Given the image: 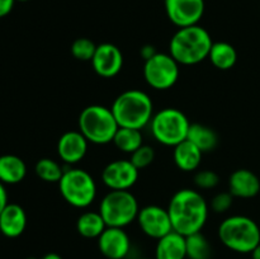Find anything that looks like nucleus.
Segmentation results:
<instances>
[{"mask_svg":"<svg viewBox=\"0 0 260 259\" xmlns=\"http://www.w3.org/2000/svg\"><path fill=\"white\" fill-rule=\"evenodd\" d=\"M208 203L198 190L183 188L170 198L168 212L173 230L183 236L201 233L208 218Z\"/></svg>","mask_w":260,"mask_h":259,"instance_id":"1","label":"nucleus"},{"mask_svg":"<svg viewBox=\"0 0 260 259\" xmlns=\"http://www.w3.org/2000/svg\"><path fill=\"white\" fill-rule=\"evenodd\" d=\"M213 42L207 29L200 24L179 28L169 43V53L179 65H197L208 58Z\"/></svg>","mask_w":260,"mask_h":259,"instance_id":"2","label":"nucleus"},{"mask_svg":"<svg viewBox=\"0 0 260 259\" xmlns=\"http://www.w3.org/2000/svg\"><path fill=\"white\" fill-rule=\"evenodd\" d=\"M119 127L142 130L154 116V104L149 94L139 89H129L119 94L111 107Z\"/></svg>","mask_w":260,"mask_h":259,"instance_id":"3","label":"nucleus"},{"mask_svg":"<svg viewBox=\"0 0 260 259\" xmlns=\"http://www.w3.org/2000/svg\"><path fill=\"white\" fill-rule=\"evenodd\" d=\"M218 239L230 250L248 254L260 244V229L253 218L234 215L220 223Z\"/></svg>","mask_w":260,"mask_h":259,"instance_id":"4","label":"nucleus"},{"mask_svg":"<svg viewBox=\"0 0 260 259\" xmlns=\"http://www.w3.org/2000/svg\"><path fill=\"white\" fill-rule=\"evenodd\" d=\"M78 123L79 131L89 142L95 145L113 142L114 135L119 128L112 109L101 104L85 107L80 112Z\"/></svg>","mask_w":260,"mask_h":259,"instance_id":"5","label":"nucleus"},{"mask_svg":"<svg viewBox=\"0 0 260 259\" xmlns=\"http://www.w3.org/2000/svg\"><path fill=\"white\" fill-rule=\"evenodd\" d=\"M139 211V202L129 190H109L99 205L107 228L124 229L136 220Z\"/></svg>","mask_w":260,"mask_h":259,"instance_id":"6","label":"nucleus"},{"mask_svg":"<svg viewBox=\"0 0 260 259\" xmlns=\"http://www.w3.org/2000/svg\"><path fill=\"white\" fill-rule=\"evenodd\" d=\"M63 200L76 208H86L96 197V183L90 173L80 168H68L58 182Z\"/></svg>","mask_w":260,"mask_h":259,"instance_id":"7","label":"nucleus"},{"mask_svg":"<svg viewBox=\"0 0 260 259\" xmlns=\"http://www.w3.org/2000/svg\"><path fill=\"white\" fill-rule=\"evenodd\" d=\"M190 122L180 109L164 108L156 112L150 121L154 139L165 146H177L187 140Z\"/></svg>","mask_w":260,"mask_h":259,"instance_id":"8","label":"nucleus"},{"mask_svg":"<svg viewBox=\"0 0 260 259\" xmlns=\"http://www.w3.org/2000/svg\"><path fill=\"white\" fill-rule=\"evenodd\" d=\"M179 63L170 53L156 52L152 57L145 61V81L156 90H167L174 86L179 79Z\"/></svg>","mask_w":260,"mask_h":259,"instance_id":"9","label":"nucleus"},{"mask_svg":"<svg viewBox=\"0 0 260 259\" xmlns=\"http://www.w3.org/2000/svg\"><path fill=\"white\" fill-rule=\"evenodd\" d=\"M165 13L178 28L190 27L200 23L205 14V0H164Z\"/></svg>","mask_w":260,"mask_h":259,"instance_id":"10","label":"nucleus"},{"mask_svg":"<svg viewBox=\"0 0 260 259\" xmlns=\"http://www.w3.org/2000/svg\"><path fill=\"white\" fill-rule=\"evenodd\" d=\"M139 172L129 159H117L106 165L102 180L111 190H128L136 184Z\"/></svg>","mask_w":260,"mask_h":259,"instance_id":"11","label":"nucleus"},{"mask_svg":"<svg viewBox=\"0 0 260 259\" xmlns=\"http://www.w3.org/2000/svg\"><path fill=\"white\" fill-rule=\"evenodd\" d=\"M136 221L145 235L156 240L173 231L168 208L156 205H149L140 208Z\"/></svg>","mask_w":260,"mask_h":259,"instance_id":"12","label":"nucleus"},{"mask_svg":"<svg viewBox=\"0 0 260 259\" xmlns=\"http://www.w3.org/2000/svg\"><path fill=\"white\" fill-rule=\"evenodd\" d=\"M90 62L99 76L106 79L114 78L123 68V53L113 43L104 42L96 46Z\"/></svg>","mask_w":260,"mask_h":259,"instance_id":"13","label":"nucleus"},{"mask_svg":"<svg viewBox=\"0 0 260 259\" xmlns=\"http://www.w3.org/2000/svg\"><path fill=\"white\" fill-rule=\"evenodd\" d=\"M98 248L107 259H124L131 250V239L122 228H107L98 238Z\"/></svg>","mask_w":260,"mask_h":259,"instance_id":"14","label":"nucleus"},{"mask_svg":"<svg viewBox=\"0 0 260 259\" xmlns=\"http://www.w3.org/2000/svg\"><path fill=\"white\" fill-rule=\"evenodd\" d=\"M89 141L80 131H68L61 135L57 142V154L65 164L74 165L84 159Z\"/></svg>","mask_w":260,"mask_h":259,"instance_id":"15","label":"nucleus"},{"mask_svg":"<svg viewBox=\"0 0 260 259\" xmlns=\"http://www.w3.org/2000/svg\"><path fill=\"white\" fill-rule=\"evenodd\" d=\"M229 192L236 198H253L260 192L258 175L249 169H238L229 178Z\"/></svg>","mask_w":260,"mask_h":259,"instance_id":"16","label":"nucleus"},{"mask_svg":"<svg viewBox=\"0 0 260 259\" xmlns=\"http://www.w3.org/2000/svg\"><path fill=\"white\" fill-rule=\"evenodd\" d=\"M27 226V215L17 203H8L0 213V233L7 238H18Z\"/></svg>","mask_w":260,"mask_h":259,"instance_id":"17","label":"nucleus"},{"mask_svg":"<svg viewBox=\"0 0 260 259\" xmlns=\"http://www.w3.org/2000/svg\"><path fill=\"white\" fill-rule=\"evenodd\" d=\"M155 259H187L185 236L173 230L160 238L155 248Z\"/></svg>","mask_w":260,"mask_h":259,"instance_id":"18","label":"nucleus"},{"mask_svg":"<svg viewBox=\"0 0 260 259\" xmlns=\"http://www.w3.org/2000/svg\"><path fill=\"white\" fill-rule=\"evenodd\" d=\"M203 152L189 140H184L183 142L174 146L173 157L174 163L183 172H193L198 169L202 161Z\"/></svg>","mask_w":260,"mask_h":259,"instance_id":"19","label":"nucleus"},{"mask_svg":"<svg viewBox=\"0 0 260 259\" xmlns=\"http://www.w3.org/2000/svg\"><path fill=\"white\" fill-rule=\"evenodd\" d=\"M27 165L17 155L7 154L0 156V182L3 184H17L24 179Z\"/></svg>","mask_w":260,"mask_h":259,"instance_id":"20","label":"nucleus"},{"mask_svg":"<svg viewBox=\"0 0 260 259\" xmlns=\"http://www.w3.org/2000/svg\"><path fill=\"white\" fill-rule=\"evenodd\" d=\"M107 229L99 211H85L76 221V230L83 238L98 239Z\"/></svg>","mask_w":260,"mask_h":259,"instance_id":"21","label":"nucleus"},{"mask_svg":"<svg viewBox=\"0 0 260 259\" xmlns=\"http://www.w3.org/2000/svg\"><path fill=\"white\" fill-rule=\"evenodd\" d=\"M211 63L218 70H230L238 61V52L235 47L228 42H213L208 53Z\"/></svg>","mask_w":260,"mask_h":259,"instance_id":"22","label":"nucleus"},{"mask_svg":"<svg viewBox=\"0 0 260 259\" xmlns=\"http://www.w3.org/2000/svg\"><path fill=\"white\" fill-rule=\"evenodd\" d=\"M187 140L194 144L202 152L212 151L218 142L215 130L202 123H190Z\"/></svg>","mask_w":260,"mask_h":259,"instance_id":"23","label":"nucleus"},{"mask_svg":"<svg viewBox=\"0 0 260 259\" xmlns=\"http://www.w3.org/2000/svg\"><path fill=\"white\" fill-rule=\"evenodd\" d=\"M113 144L121 151L127 152V154H132L140 146L144 145V137H142L141 130L119 127L117 130L116 135H114Z\"/></svg>","mask_w":260,"mask_h":259,"instance_id":"24","label":"nucleus"},{"mask_svg":"<svg viewBox=\"0 0 260 259\" xmlns=\"http://www.w3.org/2000/svg\"><path fill=\"white\" fill-rule=\"evenodd\" d=\"M185 245H187L188 259H211L212 256L210 241L202 233L185 236Z\"/></svg>","mask_w":260,"mask_h":259,"instance_id":"25","label":"nucleus"},{"mask_svg":"<svg viewBox=\"0 0 260 259\" xmlns=\"http://www.w3.org/2000/svg\"><path fill=\"white\" fill-rule=\"evenodd\" d=\"M35 172L40 179L47 183H58L62 178L65 169L60 163L50 157H43L36 163Z\"/></svg>","mask_w":260,"mask_h":259,"instance_id":"26","label":"nucleus"},{"mask_svg":"<svg viewBox=\"0 0 260 259\" xmlns=\"http://www.w3.org/2000/svg\"><path fill=\"white\" fill-rule=\"evenodd\" d=\"M96 46L89 38H76L71 45V55L79 61H91L95 53Z\"/></svg>","mask_w":260,"mask_h":259,"instance_id":"27","label":"nucleus"},{"mask_svg":"<svg viewBox=\"0 0 260 259\" xmlns=\"http://www.w3.org/2000/svg\"><path fill=\"white\" fill-rule=\"evenodd\" d=\"M155 159V151L149 145H142L131 154V161L139 170L147 168Z\"/></svg>","mask_w":260,"mask_h":259,"instance_id":"28","label":"nucleus"},{"mask_svg":"<svg viewBox=\"0 0 260 259\" xmlns=\"http://www.w3.org/2000/svg\"><path fill=\"white\" fill-rule=\"evenodd\" d=\"M220 183V177L213 170H200L194 175V184L200 189H212Z\"/></svg>","mask_w":260,"mask_h":259,"instance_id":"29","label":"nucleus"},{"mask_svg":"<svg viewBox=\"0 0 260 259\" xmlns=\"http://www.w3.org/2000/svg\"><path fill=\"white\" fill-rule=\"evenodd\" d=\"M234 196L230 192L217 193L211 201V208L216 213H225L231 208L234 203Z\"/></svg>","mask_w":260,"mask_h":259,"instance_id":"30","label":"nucleus"},{"mask_svg":"<svg viewBox=\"0 0 260 259\" xmlns=\"http://www.w3.org/2000/svg\"><path fill=\"white\" fill-rule=\"evenodd\" d=\"M14 3L15 0H0V18H4L12 12Z\"/></svg>","mask_w":260,"mask_h":259,"instance_id":"31","label":"nucleus"},{"mask_svg":"<svg viewBox=\"0 0 260 259\" xmlns=\"http://www.w3.org/2000/svg\"><path fill=\"white\" fill-rule=\"evenodd\" d=\"M8 205V193L5 189V185L0 182V213L3 212L5 207Z\"/></svg>","mask_w":260,"mask_h":259,"instance_id":"32","label":"nucleus"},{"mask_svg":"<svg viewBox=\"0 0 260 259\" xmlns=\"http://www.w3.org/2000/svg\"><path fill=\"white\" fill-rule=\"evenodd\" d=\"M140 53H141V56H142V57H144V60L146 61V60H149L150 57H152V56H154L155 53H156V51H155L154 46L146 45V46H144V47L141 48Z\"/></svg>","mask_w":260,"mask_h":259,"instance_id":"33","label":"nucleus"},{"mask_svg":"<svg viewBox=\"0 0 260 259\" xmlns=\"http://www.w3.org/2000/svg\"><path fill=\"white\" fill-rule=\"evenodd\" d=\"M41 259H63V258L61 255H58L57 253H47L46 255H43Z\"/></svg>","mask_w":260,"mask_h":259,"instance_id":"34","label":"nucleus"},{"mask_svg":"<svg viewBox=\"0 0 260 259\" xmlns=\"http://www.w3.org/2000/svg\"><path fill=\"white\" fill-rule=\"evenodd\" d=\"M251 259H260V244L251 251Z\"/></svg>","mask_w":260,"mask_h":259,"instance_id":"35","label":"nucleus"},{"mask_svg":"<svg viewBox=\"0 0 260 259\" xmlns=\"http://www.w3.org/2000/svg\"><path fill=\"white\" fill-rule=\"evenodd\" d=\"M15 2H22V3H24V2H29V0H15Z\"/></svg>","mask_w":260,"mask_h":259,"instance_id":"36","label":"nucleus"},{"mask_svg":"<svg viewBox=\"0 0 260 259\" xmlns=\"http://www.w3.org/2000/svg\"><path fill=\"white\" fill-rule=\"evenodd\" d=\"M140 259H149V258H140ZM155 259V258H154Z\"/></svg>","mask_w":260,"mask_h":259,"instance_id":"37","label":"nucleus"},{"mask_svg":"<svg viewBox=\"0 0 260 259\" xmlns=\"http://www.w3.org/2000/svg\"><path fill=\"white\" fill-rule=\"evenodd\" d=\"M28 259H35V258H28Z\"/></svg>","mask_w":260,"mask_h":259,"instance_id":"38","label":"nucleus"}]
</instances>
